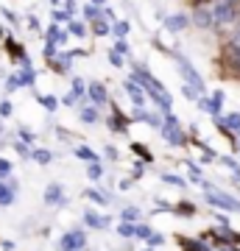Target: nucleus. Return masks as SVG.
<instances>
[{
  "mask_svg": "<svg viewBox=\"0 0 240 251\" xmlns=\"http://www.w3.org/2000/svg\"><path fill=\"white\" fill-rule=\"evenodd\" d=\"M215 25H232L240 20V0H213L210 3Z\"/></svg>",
  "mask_w": 240,
  "mask_h": 251,
  "instance_id": "f257e3e1",
  "label": "nucleus"
},
{
  "mask_svg": "<svg viewBox=\"0 0 240 251\" xmlns=\"http://www.w3.org/2000/svg\"><path fill=\"white\" fill-rule=\"evenodd\" d=\"M137 78L142 81V87L148 90V95H154V98L160 100V106H162V109H170V95H168V92H165V90L160 87V81H157V78H151L148 73H142V70L137 73Z\"/></svg>",
  "mask_w": 240,
  "mask_h": 251,
  "instance_id": "f03ea898",
  "label": "nucleus"
},
{
  "mask_svg": "<svg viewBox=\"0 0 240 251\" xmlns=\"http://www.w3.org/2000/svg\"><path fill=\"white\" fill-rule=\"evenodd\" d=\"M190 23H193V25H198V28H215V20H213L210 6H196V9H193Z\"/></svg>",
  "mask_w": 240,
  "mask_h": 251,
  "instance_id": "7ed1b4c3",
  "label": "nucleus"
},
{
  "mask_svg": "<svg viewBox=\"0 0 240 251\" xmlns=\"http://www.w3.org/2000/svg\"><path fill=\"white\" fill-rule=\"evenodd\" d=\"M176 62H179V70L185 73V78L190 81V87H193V90H198V92H204V84H201V78H198V73L190 67V62H187V59H182V56H179Z\"/></svg>",
  "mask_w": 240,
  "mask_h": 251,
  "instance_id": "20e7f679",
  "label": "nucleus"
},
{
  "mask_svg": "<svg viewBox=\"0 0 240 251\" xmlns=\"http://www.w3.org/2000/svg\"><path fill=\"white\" fill-rule=\"evenodd\" d=\"M81 246H84V234L81 232H70V234L62 237V249L64 251H76V249H81Z\"/></svg>",
  "mask_w": 240,
  "mask_h": 251,
  "instance_id": "39448f33",
  "label": "nucleus"
},
{
  "mask_svg": "<svg viewBox=\"0 0 240 251\" xmlns=\"http://www.w3.org/2000/svg\"><path fill=\"white\" fill-rule=\"evenodd\" d=\"M207 201H213V204L223 206V209H240V204H238V201H232V198H226L223 193H210V196H207Z\"/></svg>",
  "mask_w": 240,
  "mask_h": 251,
  "instance_id": "423d86ee",
  "label": "nucleus"
},
{
  "mask_svg": "<svg viewBox=\"0 0 240 251\" xmlns=\"http://www.w3.org/2000/svg\"><path fill=\"white\" fill-rule=\"evenodd\" d=\"M165 134H168V140L170 143H179V145H185V137H182V131H179V123L170 117L168 120V126H165Z\"/></svg>",
  "mask_w": 240,
  "mask_h": 251,
  "instance_id": "0eeeda50",
  "label": "nucleus"
},
{
  "mask_svg": "<svg viewBox=\"0 0 240 251\" xmlns=\"http://www.w3.org/2000/svg\"><path fill=\"white\" fill-rule=\"evenodd\" d=\"M126 126H129V117L120 115L117 106H112V128H115V131H126Z\"/></svg>",
  "mask_w": 240,
  "mask_h": 251,
  "instance_id": "6e6552de",
  "label": "nucleus"
},
{
  "mask_svg": "<svg viewBox=\"0 0 240 251\" xmlns=\"http://www.w3.org/2000/svg\"><path fill=\"white\" fill-rule=\"evenodd\" d=\"M176 240L182 246V251H210L204 243H198V240H187V237H176Z\"/></svg>",
  "mask_w": 240,
  "mask_h": 251,
  "instance_id": "1a4fd4ad",
  "label": "nucleus"
},
{
  "mask_svg": "<svg viewBox=\"0 0 240 251\" xmlns=\"http://www.w3.org/2000/svg\"><path fill=\"white\" fill-rule=\"evenodd\" d=\"M165 23H168V28H170V31H182V28H185L187 23H190V20H187L185 14H170V17L165 20Z\"/></svg>",
  "mask_w": 240,
  "mask_h": 251,
  "instance_id": "9d476101",
  "label": "nucleus"
},
{
  "mask_svg": "<svg viewBox=\"0 0 240 251\" xmlns=\"http://www.w3.org/2000/svg\"><path fill=\"white\" fill-rule=\"evenodd\" d=\"M126 92L134 98V103H137V106H142V92H140V87H137V81H132V78L126 81Z\"/></svg>",
  "mask_w": 240,
  "mask_h": 251,
  "instance_id": "9b49d317",
  "label": "nucleus"
},
{
  "mask_svg": "<svg viewBox=\"0 0 240 251\" xmlns=\"http://www.w3.org/2000/svg\"><path fill=\"white\" fill-rule=\"evenodd\" d=\"M45 201H48V204L62 201V187H59V184H51V187H48V193H45Z\"/></svg>",
  "mask_w": 240,
  "mask_h": 251,
  "instance_id": "f8f14e48",
  "label": "nucleus"
},
{
  "mask_svg": "<svg viewBox=\"0 0 240 251\" xmlns=\"http://www.w3.org/2000/svg\"><path fill=\"white\" fill-rule=\"evenodd\" d=\"M89 95H92V100H98V103H107V90L101 84H92L89 87Z\"/></svg>",
  "mask_w": 240,
  "mask_h": 251,
  "instance_id": "ddd939ff",
  "label": "nucleus"
},
{
  "mask_svg": "<svg viewBox=\"0 0 240 251\" xmlns=\"http://www.w3.org/2000/svg\"><path fill=\"white\" fill-rule=\"evenodd\" d=\"M229 48H232V50H235V53L240 56V25H238V31H235V34L229 36Z\"/></svg>",
  "mask_w": 240,
  "mask_h": 251,
  "instance_id": "4468645a",
  "label": "nucleus"
},
{
  "mask_svg": "<svg viewBox=\"0 0 240 251\" xmlns=\"http://www.w3.org/2000/svg\"><path fill=\"white\" fill-rule=\"evenodd\" d=\"M87 224L89 226H98V229H101V226H107V221H104L101 215H95V212H87Z\"/></svg>",
  "mask_w": 240,
  "mask_h": 251,
  "instance_id": "2eb2a0df",
  "label": "nucleus"
},
{
  "mask_svg": "<svg viewBox=\"0 0 240 251\" xmlns=\"http://www.w3.org/2000/svg\"><path fill=\"white\" fill-rule=\"evenodd\" d=\"M0 204H11V190L0 184Z\"/></svg>",
  "mask_w": 240,
  "mask_h": 251,
  "instance_id": "dca6fc26",
  "label": "nucleus"
},
{
  "mask_svg": "<svg viewBox=\"0 0 240 251\" xmlns=\"http://www.w3.org/2000/svg\"><path fill=\"white\" fill-rule=\"evenodd\" d=\"M137 215H140V209H134V206H129V209L123 212V221H134Z\"/></svg>",
  "mask_w": 240,
  "mask_h": 251,
  "instance_id": "f3484780",
  "label": "nucleus"
},
{
  "mask_svg": "<svg viewBox=\"0 0 240 251\" xmlns=\"http://www.w3.org/2000/svg\"><path fill=\"white\" fill-rule=\"evenodd\" d=\"M176 212H182V215H193V206H190V204H179Z\"/></svg>",
  "mask_w": 240,
  "mask_h": 251,
  "instance_id": "a211bd4d",
  "label": "nucleus"
},
{
  "mask_svg": "<svg viewBox=\"0 0 240 251\" xmlns=\"http://www.w3.org/2000/svg\"><path fill=\"white\" fill-rule=\"evenodd\" d=\"M81 117H84V120H89V123H92V120H95V112H92V109H84V112H81Z\"/></svg>",
  "mask_w": 240,
  "mask_h": 251,
  "instance_id": "6ab92c4d",
  "label": "nucleus"
},
{
  "mask_svg": "<svg viewBox=\"0 0 240 251\" xmlns=\"http://www.w3.org/2000/svg\"><path fill=\"white\" fill-rule=\"evenodd\" d=\"M132 148H134V151H137V153H140V156H145V159H151V153L145 151V148H142L140 143H137V145H132Z\"/></svg>",
  "mask_w": 240,
  "mask_h": 251,
  "instance_id": "aec40b11",
  "label": "nucleus"
},
{
  "mask_svg": "<svg viewBox=\"0 0 240 251\" xmlns=\"http://www.w3.org/2000/svg\"><path fill=\"white\" fill-rule=\"evenodd\" d=\"M87 196H89V198H92V201H98V204H104V201H107V198L101 196V193H95V190H89Z\"/></svg>",
  "mask_w": 240,
  "mask_h": 251,
  "instance_id": "412c9836",
  "label": "nucleus"
},
{
  "mask_svg": "<svg viewBox=\"0 0 240 251\" xmlns=\"http://www.w3.org/2000/svg\"><path fill=\"white\" fill-rule=\"evenodd\" d=\"M9 171H11V165H9V162L0 159V176H9Z\"/></svg>",
  "mask_w": 240,
  "mask_h": 251,
  "instance_id": "4be33fe9",
  "label": "nucleus"
},
{
  "mask_svg": "<svg viewBox=\"0 0 240 251\" xmlns=\"http://www.w3.org/2000/svg\"><path fill=\"white\" fill-rule=\"evenodd\" d=\"M120 234H123V237H132V234H134V229H132L129 224H123V226H120Z\"/></svg>",
  "mask_w": 240,
  "mask_h": 251,
  "instance_id": "5701e85b",
  "label": "nucleus"
},
{
  "mask_svg": "<svg viewBox=\"0 0 240 251\" xmlns=\"http://www.w3.org/2000/svg\"><path fill=\"white\" fill-rule=\"evenodd\" d=\"M229 126H235V128L240 131V115H229Z\"/></svg>",
  "mask_w": 240,
  "mask_h": 251,
  "instance_id": "b1692460",
  "label": "nucleus"
},
{
  "mask_svg": "<svg viewBox=\"0 0 240 251\" xmlns=\"http://www.w3.org/2000/svg\"><path fill=\"white\" fill-rule=\"evenodd\" d=\"M79 156H81V159H95V156H92L87 148H79Z\"/></svg>",
  "mask_w": 240,
  "mask_h": 251,
  "instance_id": "393cba45",
  "label": "nucleus"
},
{
  "mask_svg": "<svg viewBox=\"0 0 240 251\" xmlns=\"http://www.w3.org/2000/svg\"><path fill=\"white\" fill-rule=\"evenodd\" d=\"M89 176H92V179H98V176H101V168H98V165H92V168H89Z\"/></svg>",
  "mask_w": 240,
  "mask_h": 251,
  "instance_id": "a878e982",
  "label": "nucleus"
},
{
  "mask_svg": "<svg viewBox=\"0 0 240 251\" xmlns=\"http://www.w3.org/2000/svg\"><path fill=\"white\" fill-rule=\"evenodd\" d=\"M95 31H98V34H107L109 28H107V23H95Z\"/></svg>",
  "mask_w": 240,
  "mask_h": 251,
  "instance_id": "bb28decb",
  "label": "nucleus"
},
{
  "mask_svg": "<svg viewBox=\"0 0 240 251\" xmlns=\"http://www.w3.org/2000/svg\"><path fill=\"white\" fill-rule=\"evenodd\" d=\"M36 159H39V162H48V159H51V153H45V151H39V153H36Z\"/></svg>",
  "mask_w": 240,
  "mask_h": 251,
  "instance_id": "cd10ccee",
  "label": "nucleus"
},
{
  "mask_svg": "<svg viewBox=\"0 0 240 251\" xmlns=\"http://www.w3.org/2000/svg\"><path fill=\"white\" fill-rule=\"evenodd\" d=\"M193 6H207V3H213V0H190Z\"/></svg>",
  "mask_w": 240,
  "mask_h": 251,
  "instance_id": "c85d7f7f",
  "label": "nucleus"
}]
</instances>
